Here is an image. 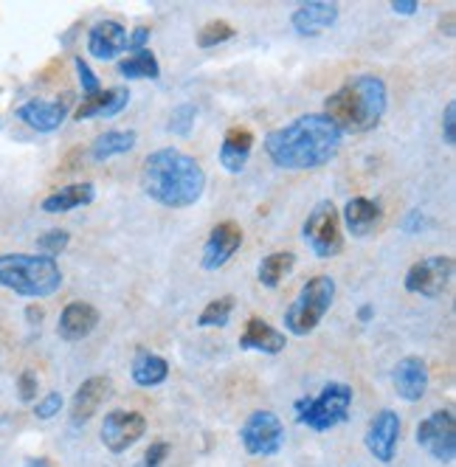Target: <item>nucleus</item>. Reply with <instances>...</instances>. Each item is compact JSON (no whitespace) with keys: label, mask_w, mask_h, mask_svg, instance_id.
Wrapping results in <instances>:
<instances>
[{"label":"nucleus","mask_w":456,"mask_h":467,"mask_svg":"<svg viewBox=\"0 0 456 467\" xmlns=\"http://www.w3.org/2000/svg\"><path fill=\"white\" fill-rule=\"evenodd\" d=\"M364 442H367V451L378 462H383V464L392 462L395 453H398V442H400V417H398V411H392V409L378 411L372 417L369 428H367Z\"/></svg>","instance_id":"ddd939ff"},{"label":"nucleus","mask_w":456,"mask_h":467,"mask_svg":"<svg viewBox=\"0 0 456 467\" xmlns=\"http://www.w3.org/2000/svg\"><path fill=\"white\" fill-rule=\"evenodd\" d=\"M68 243H71V234L68 231H62V228H51V231H46L43 237L37 240V251H43V256H57V254H62L65 248H68Z\"/></svg>","instance_id":"2f4dec72"},{"label":"nucleus","mask_w":456,"mask_h":467,"mask_svg":"<svg viewBox=\"0 0 456 467\" xmlns=\"http://www.w3.org/2000/svg\"><path fill=\"white\" fill-rule=\"evenodd\" d=\"M372 316H375V307L372 305H364L361 310H358V321H361V324L372 321Z\"/></svg>","instance_id":"79ce46f5"},{"label":"nucleus","mask_w":456,"mask_h":467,"mask_svg":"<svg viewBox=\"0 0 456 467\" xmlns=\"http://www.w3.org/2000/svg\"><path fill=\"white\" fill-rule=\"evenodd\" d=\"M147 433V420L139 411H110L102 422V445L110 453H127Z\"/></svg>","instance_id":"f8f14e48"},{"label":"nucleus","mask_w":456,"mask_h":467,"mask_svg":"<svg viewBox=\"0 0 456 467\" xmlns=\"http://www.w3.org/2000/svg\"><path fill=\"white\" fill-rule=\"evenodd\" d=\"M234 26L228 23V20H212L201 28V35H198V46L201 48H217L228 40H234Z\"/></svg>","instance_id":"c756f323"},{"label":"nucleus","mask_w":456,"mask_h":467,"mask_svg":"<svg viewBox=\"0 0 456 467\" xmlns=\"http://www.w3.org/2000/svg\"><path fill=\"white\" fill-rule=\"evenodd\" d=\"M23 467H54L46 456H28L26 462H23Z\"/></svg>","instance_id":"a19ab883"},{"label":"nucleus","mask_w":456,"mask_h":467,"mask_svg":"<svg viewBox=\"0 0 456 467\" xmlns=\"http://www.w3.org/2000/svg\"><path fill=\"white\" fill-rule=\"evenodd\" d=\"M17 397L23 403H35V397H37V375L35 372H23L17 378Z\"/></svg>","instance_id":"c9c22d12"},{"label":"nucleus","mask_w":456,"mask_h":467,"mask_svg":"<svg viewBox=\"0 0 456 467\" xmlns=\"http://www.w3.org/2000/svg\"><path fill=\"white\" fill-rule=\"evenodd\" d=\"M130 105V90L127 88H110V90H99L93 96H85L82 105L77 108L74 119L77 121H88V119H113L119 116L124 108Z\"/></svg>","instance_id":"412c9836"},{"label":"nucleus","mask_w":456,"mask_h":467,"mask_svg":"<svg viewBox=\"0 0 456 467\" xmlns=\"http://www.w3.org/2000/svg\"><path fill=\"white\" fill-rule=\"evenodd\" d=\"M96 200V186L82 181V183H68V186H62L57 189L54 194H48L40 209L46 214H65V212H74V209H85L90 206Z\"/></svg>","instance_id":"b1692460"},{"label":"nucleus","mask_w":456,"mask_h":467,"mask_svg":"<svg viewBox=\"0 0 456 467\" xmlns=\"http://www.w3.org/2000/svg\"><path fill=\"white\" fill-rule=\"evenodd\" d=\"M59 409H62V394L59 391H51V394H46L40 403L35 406V417L37 420H51V417L59 414Z\"/></svg>","instance_id":"72a5a7b5"},{"label":"nucleus","mask_w":456,"mask_h":467,"mask_svg":"<svg viewBox=\"0 0 456 467\" xmlns=\"http://www.w3.org/2000/svg\"><path fill=\"white\" fill-rule=\"evenodd\" d=\"M336 302V279L333 276H313L285 310V327L290 336H310V332L324 321L327 310Z\"/></svg>","instance_id":"423d86ee"},{"label":"nucleus","mask_w":456,"mask_h":467,"mask_svg":"<svg viewBox=\"0 0 456 467\" xmlns=\"http://www.w3.org/2000/svg\"><path fill=\"white\" fill-rule=\"evenodd\" d=\"M380 206L369 197H352L349 203L344 206V228L352 234V237H369V234L380 225Z\"/></svg>","instance_id":"5701e85b"},{"label":"nucleus","mask_w":456,"mask_h":467,"mask_svg":"<svg viewBox=\"0 0 456 467\" xmlns=\"http://www.w3.org/2000/svg\"><path fill=\"white\" fill-rule=\"evenodd\" d=\"M237 302H234V296H220L214 298V302H209L201 316H198V327H225L228 318H232Z\"/></svg>","instance_id":"c85d7f7f"},{"label":"nucleus","mask_w":456,"mask_h":467,"mask_svg":"<svg viewBox=\"0 0 456 467\" xmlns=\"http://www.w3.org/2000/svg\"><path fill=\"white\" fill-rule=\"evenodd\" d=\"M403 225H406V231H411V234H414V231H420V225H422V214H420V212H411V214L406 217V223H403Z\"/></svg>","instance_id":"ea45409f"},{"label":"nucleus","mask_w":456,"mask_h":467,"mask_svg":"<svg viewBox=\"0 0 456 467\" xmlns=\"http://www.w3.org/2000/svg\"><path fill=\"white\" fill-rule=\"evenodd\" d=\"M293 268H296V254H293V251H276V254H271V256H265L263 262H259L256 279L274 290L293 274Z\"/></svg>","instance_id":"bb28decb"},{"label":"nucleus","mask_w":456,"mask_h":467,"mask_svg":"<svg viewBox=\"0 0 456 467\" xmlns=\"http://www.w3.org/2000/svg\"><path fill=\"white\" fill-rule=\"evenodd\" d=\"M194 119H198V108H194L192 102H183V105L172 108L170 121H167V130L172 132V136L186 139L189 132H192V127H194Z\"/></svg>","instance_id":"7c9ffc66"},{"label":"nucleus","mask_w":456,"mask_h":467,"mask_svg":"<svg viewBox=\"0 0 456 467\" xmlns=\"http://www.w3.org/2000/svg\"><path fill=\"white\" fill-rule=\"evenodd\" d=\"M341 141L344 132L327 116L307 113L285 127L271 130L265 136V152L279 170L307 172L330 163L341 150Z\"/></svg>","instance_id":"f257e3e1"},{"label":"nucleus","mask_w":456,"mask_h":467,"mask_svg":"<svg viewBox=\"0 0 456 467\" xmlns=\"http://www.w3.org/2000/svg\"><path fill=\"white\" fill-rule=\"evenodd\" d=\"M285 347H287L285 332H279L276 327H271L268 321H263L259 316L248 318L243 336H240V349L263 352V355H279Z\"/></svg>","instance_id":"4be33fe9"},{"label":"nucleus","mask_w":456,"mask_h":467,"mask_svg":"<svg viewBox=\"0 0 456 467\" xmlns=\"http://www.w3.org/2000/svg\"><path fill=\"white\" fill-rule=\"evenodd\" d=\"M442 141L448 147L456 144V102L445 105V113H442Z\"/></svg>","instance_id":"e433bc0d"},{"label":"nucleus","mask_w":456,"mask_h":467,"mask_svg":"<svg viewBox=\"0 0 456 467\" xmlns=\"http://www.w3.org/2000/svg\"><path fill=\"white\" fill-rule=\"evenodd\" d=\"M453 279V259L451 256H429L414 262L403 285L409 293L422 298H440Z\"/></svg>","instance_id":"1a4fd4ad"},{"label":"nucleus","mask_w":456,"mask_h":467,"mask_svg":"<svg viewBox=\"0 0 456 467\" xmlns=\"http://www.w3.org/2000/svg\"><path fill=\"white\" fill-rule=\"evenodd\" d=\"M71 105H74L71 93H62L57 99H40L37 96V99H28V102H23L17 108V119L37 132H54L62 127L65 119H68Z\"/></svg>","instance_id":"9b49d317"},{"label":"nucleus","mask_w":456,"mask_h":467,"mask_svg":"<svg viewBox=\"0 0 456 467\" xmlns=\"http://www.w3.org/2000/svg\"><path fill=\"white\" fill-rule=\"evenodd\" d=\"M136 144H139V132L136 130H108V132H102V136L93 141L90 158L102 163V161H110L116 155L133 152Z\"/></svg>","instance_id":"a878e982"},{"label":"nucleus","mask_w":456,"mask_h":467,"mask_svg":"<svg viewBox=\"0 0 456 467\" xmlns=\"http://www.w3.org/2000/svg\"><path fill=\"white\" fill-rule=\"evenodd\" d=\"M349 406H352V386L333 380L316 397L296 400V403H293V414H296L299 425L316 433H327L349 420Z\"/></svg>","instance_id":"39448f33"},{"label":"nucleus","mask_w":456,"mask_h":467,"mask_svg":"<svg viewBox=\"0 0 456 467\" xmlns=\"http://www.w3.org/2000/svg\"><path fill=\"white\" fill-rule=\"evenodd\" d=\"M240 442L248 456H276L285 448V425L274 411H254L240 428Z\"/></svg>","instance_id":"6e6552de"},{"label":"nucleus","mask_w":456,"mask_h":467,"mask_svg":"<svg viewBox=\"0 0 456 467\" xmlns=\"http://www.w3.org/2000/svg\"><path fill=\"white\" fill-rule=\"evenodd\" d=\"M417 445L437 462H453L456 456V422L451 411H434L417 425Z\"/></svg>","instance_id":"9d476101"},{"label":"nucleus","mask_w":456,"mask_h":467,"mask_svg":"<svg viewBox=\"0 0 456 467\" xmlns=\"http://www.w3.org/2000/svg\"><path fill=\"white\" fill-rule=\"evenodd\" d=\"M392 383H395V394L400 400H406V403H420L431 383L426 360L417 355H406L403 360H398L395 372H392Z\"/></svg>","instance_id":"2eb2a0df"},{"label":"nucleus","mask_w":456,"mask_h":467,"mask_svg":"<svg viewBox=\"0 0 456 467\" xmlns=\"http://www.w3.org/2000/svg\"><path fill=\"white\" fill-rule=\"evenodd\" d=\"M113 394V380L105 378V375H93L88 378L77 391H74V400H71V425H85L96 411L105 406V400H110Z\"/></svg>","instance_id":"dca6fc26"},{"label":"nucleus","mask_w":456,"mask_h":467,"mask_svg":"<svg viewBox=\"0 0 456 467\" xmlns=\"http://www.w3.org/2000/svg\"><path fill=\"white\" fill-rule=\"evenodd\" d=\"M141 183L150 200L167 209H189L206 192V172L192 155L161 147L144 158Z\"/></svg>","instance_id":"f03ea898"},{"label":"nucleus","mask_w":456,"mask_h":467,"mask_svg":"<svg viewBox=\"0 0 456 467\" xmlns=\"http://www.w3.org/2000/svg\"><path fill=\"white\" fill-rule=\"evenodd\" d=\"M243 245V228L234 220L217 223L209 234V240L203 245V268L206 271H220L223 265L232 259Z\"/></svg>","instance_id":"4468645a"},{"label":"nucleus","mask_w":456,"mask_h":467,"mask_svg":"<svg viewBox=\"0 0 456 467\" xmlns=\"http://www.w3.org/2000/svg\"><path fill=\"white\" fill-rule=\"evenodd\" d=\"M302 237L318 259H333L344 251L341 214L333 200H321V203L313 206L302 225Z\"/></svg>","instance_id":"0eeeda50"},{"label":"nucleus","mask_w":456,"mask_h":467,"mask_svg":"<svg viewBox=\"0 0 456 467\" xmlns=\"http://www.w3.org/2000/svg\"><path fill=\"white\" fill-rule=\"evenodd\" d=\"M0 285L23 298H48L62 287V271L57 259L43 254H4Z\"/></svg>","instance_id":"20e7f679"},{"label":"nucleus","mask_w":456,"mask_h":467,"mask_svg":"<svg viewBox=\"0 0 456 467\" xmlns=\"http://www.w3.org/2000/svg\"><path fill=\"white\" fill-rule=\"evenodd\" d=\"M74 68H77V77H79V85H82V93H85V96H93V93H99V90H102L99 77H96V74L90 71V65H88L82 57L74 59Z\"/></svg>","instance_id":"473e14b6"},{"label":"nucleus","mask_w":456,"mask_h":467,"mask_svg":"<svg viewBox=\"0 0 456 467\" xmlns=\"http://www.w3.org/2000/svg\"><path fill=\"white\" fill-rule=\"evenodd\" d=\"M338 20V6L327 4V0H313V4L299 6L290 15V23L296 28V35L302 37H318L327 28H333Z\"/></svg>","instance_id":"6ab92c4d"},{"label":"nucleus","mask_w":456,"mask_h":467,"mask_svg":"<svg viewBox=\"0 0 456 467\" xmlns=\"http://www.w3.org/2000/svg\"><path fill=\"white\" fill-rule=\"evenodd\" d=\"M251 150H254V132L248 127H228L220 144V166L225 172L240 175L248 166Z\"/></svg>","instance_id":"aec40b11"},{"label":"nucleus","mask_w":456,"mask_h":467,"mask_svg":"<svg viewBox=\"0 0 456 467\" xmlns=\"http://www.w3.org/2000/svg\"><path fill=\"white\" fill-rule=\"evenodd\" d=\"M386 82L372 74L347 79L336 93L324 99V116L341 132H369L383 121L389 96Z\"/></svg>","instance_id":"7ed1b4c3"},{"label":"nucleus","mask_w":456,"mask_h":467,"mask_svg":"<svg viewBox=\"0 0 456 467\" xmlns=\"http://www.w3.org/2000/svg\"><path fill=\"white\" fill-rule=\"evenodd\" d=\"M417 0H395L392 4V12L395 15H403V17H411V15H417Z\"/></svg>","instance_id":"58836bf2"},{"label":"nucleus","mask_w":456,"mask_h":467,"mask_svg":"<svg viewBox=\"0 0 456 467\" xmlns=\"http://www.w3.org/2000/svg\"><path fill=\"white\" fill-rule=\"evenodd\" d=\"M116 71L124 79H158L161 77V65H158V57L150 48H141V51H133L127 59H121Z\"/></svg>","instance_id":"cd10ccee"},{"label":"nucleus","mask_w":456,"mask_h":467,"mask_svg":"<svg viewBox=\"0 0 456 467\" xmlns=\"http://www.w3.org/2000/svg\"><path fill=\"white\" fill-rule=\"evenodd\" d=\"M99 327V310L88 302H71L65 305V310L59 313V321H57V336L62 341H82L88 338L90 332Z\"/></svg>","instance_id":"a211bd4d"},{"label":"nucleus","mask_w":456,"mask_h":467,"mask_svg":"<svg viewBox=\"0 0 456 467\" xmlns=\"http://www.w3.org/2000/svg\"><path fill=\"white\" fill-rule=\"evenodd\" d=\"M127 51V28L119 20H99L88 31V54L93 59L110 62Z\"/></svg>","instance_id":"f3484780"},{"label":"nucleus","mask_w":456,"mask_h":467,"mask_svg":"<svg viewBox=\"0 0 456 467\" xmlns=\"http://www.w3.org/2000/svg\"><path fill=\"white\" fill-rule=\"evenodd\" d=\"M147 43H150V26H136L133 35H127L130 51H141V48H147Z\"/></svg>","instance_id":"4c0bfd02"},{"label":"nucleus","mask_w":456,"mask_h":467,"mask_svg":"<svg viewBox=\"0 0 456 467\" xmlns=\"http://www.w3.org/2000/svg\"><path fill=\"white\" fill-rule=\"evenodd\" d=\"M130 375H133V383L141 386V389H155L161 386L167 378H170V363L155 355V352H147L141 349L136 358H133V366H130Z\"/></svg>","instance_id":"393cba45"},{"label":"nucleus","mask_w":456,"mask_h":467,"mask_svg":"<svg viewBox=\"0 0 456 467\" xmlns=\"http://www.w3.org/2000/svg\"><path fill=\"white\" fill-rule=\"evenodd\" d=\"M167 456H170V445L167 442H152L136 467H161V464L167 462Z\"/></svg>","instance_id":"f704fd0d"}]
</instances>
